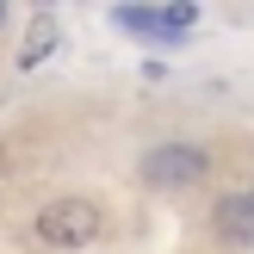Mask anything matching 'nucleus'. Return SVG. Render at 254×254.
Here are the masks:
<instances>
[{"instance_id":"nucleus-1","label":"nucleus","mask_w":254,"mask_h":254,"mask_svg":"<svg viewBox=\"0 0 254 254\" xmlns=\"http://www.w3.org/2000/svg\"><path fill=\"white\" fill-rule=\"evenodd\" d=\"M99 230H106V217H99L93 198H56V205L37 217V236H44L50 248H93Z\"/></svg>"},{"instance_id":"nucleus-2","label":"nucleus","mask_w":254,"mask_h":254,"mask_svg":"<svg viewBox=\"0 0 254 254\" xmlns=\"http://www.w3.org/2000/svg\"><path fill=\"white\" fill-rule=\"evenodd\" d=\"M112 25L130 37H155V44H174V37H186L198 25V6L192 0H174V6H118L112 12Z\"/></svg>"},{"instance_id":"nucleus-3","label":"nucleus","mask_w":254,"mask_h":254,"mask_svg":"<svg viewBox=\"0 0 254 254\" xmlns=\"http://www.w3.org/2000/svg\"><path fill=\"white\" fill-rule=\"evenodd\" d=\"M198 174H205V149H192V143H161L155 155L143 161L149 186H192Z\"/></svg>"},{"instance_id":"nucleus-4","label":"nucleus","mask_w":254,"mask_h":254,"mask_svg":"<svg viewBox=\"0 0 254 254\" xmlns=\"http://www.w3.org/2000/svg\"><path fill=\"white\" fill-rule=\"evenodd\" d=\"M217 236L223 242H254V192H223L217 198Z\"/></svg>"},{"instance_id":"nucleus-5","label":"nucleus","mask_w":254,"mask_h":254,"mask_svg":"<svg viewBox=\"0 0 254 254\" xmlns=\"http://www.w3.org/2000/svg\"><path fill=\"white\" fill-rule=\"evenodd\" d=\"M56 44H62L56 19H50V12H37V19H31V31H25V50H19V68H37V62H50V56H56Z\"/></svg>"},{"instance_id":"nucleus-6","label":"nucleus","mask_w":254,"mask_h":254,"mask_svg":"<svg viewBox=\"0 0 254 254\" xmlns=\"http://www.w3.org/2000/svg\"><path fill=\"white\" fill-rule=\"evenodd\" d=\"M0 19H6V6H0Z\"/></svg>"},{"instance_id":"nucleus-7","label":"nucleus","mask_w":254,"mask_h":254,"mask_svg":"<svg viewBox=\"0 0 254 254\" xmlns=\"http://www.w3.org/2000/svg\"><path fill=\"white\" fill-rule=\"evenodd\" d=\"M248 192H254V186H248Z\"/></svg>"}]
</instances>
